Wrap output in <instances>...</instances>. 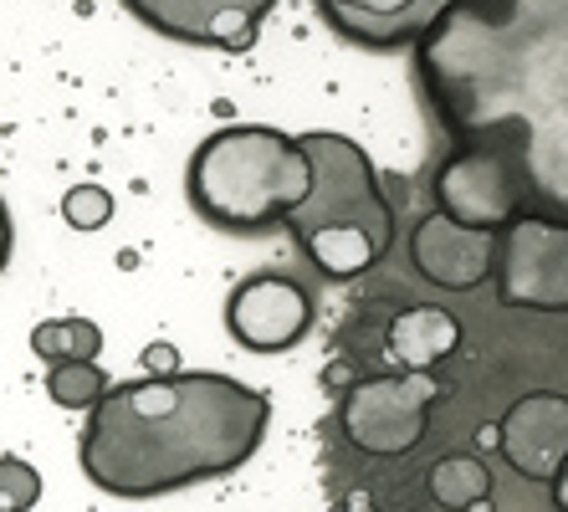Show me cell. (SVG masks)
Here are the masks:
<instances>
[{
	"label": "cell",
	"mask_w": 568,
	"mask_h": 512,
	"mask_svg": "<svg viewBox=\"0 0 568 512\" xmlns=\"http://www.w3.org/2000/svg\"><path fill=\"white\" fill-rule=\"evenodd\" d=\"M415 78L450 139L513 129L532 211L568 221V0H456L415 41Z\"/></svg>",
	"instance_id": "obj_1"
},
{
	"label": "cell",
	"mask_w": 568,
	"mask_h": 512,
	"mask_svg": "<svg viewBox=\"0 0 568 512\" xmlns=\"http://www.w3.org/2000/svg\"><path fill=\"white\" fill-rule=\"evenodd\" d=\"M47 394L62 410H93L108 394V374L98 359H62L47 369Z\"/></svg>",
	"instance_id": "obj_16"
},
{
	"label": "cell",
	"mask_w": 568,
	"mask_h": 512,
	"mask_svg": "<svg viewBox=\"0 0 568 512\" xmlns=\"http://www.w3.org/2000/svg\"><path fill=\"white\" fill-rule=\"evenodd\" d=\"M497 302L532 313H568V221L517 215L497 251Z\"/></svg>",
	"instance_id": "obj_7"
},
{
	"label": "cell",
	"mask_w": 568,
	"mask_h": 512,
	"mask_svg": "<svg viewBox=\"0 0 568 512\" xmlns=\"http://www.w3.org/2000/svg\"><path fill=\"white\" fill-rule=\"evenodd\" d=\"M430 190H436V211L481 231H507L517 215L532 211L528 164L513 129H481L471 139H456Z\"/></svg>",
	"instance_id": "obj_5"
},
{
	"label": "cell",
	"mask_w": 568,
	"mask_h": 512,
	"mask_svg": "<svg viewBox=\"0 0 568 512\" xmlns=\"http://www.w3.org/2000/svg\"><path fill=\"white\" fill-rule=\"evenodd\" d=\"M41 502V472L21 456H0V512H31Z\"/></svg>",
	"instance_id": "obj_17"
},
{
	"label": "cell",
	"mask_w": 568,
	"mask_h": 512,
	"mask_svg": "<svg viewBox=\"0 0 568 512\" xmlns=\"http://www.w3.org/2000/svg\"><path fill=\"white\" fill-rule=\"evenodd\" d=\"M456 349H462V323L446 308H410L389 329V354L399 359V369H436Z\"/></svg>",
	"instance_id": "obj_13"
},
{
	"label": "cell",
	"mask_w": 568,
	"mask_h": 512,
	"mask_svg": "<svg viewBox=\"0 0 568 512\" xmlns=\"http://www.w3.org/2000/svg\"><path fill=\"white\" fill-rule=\"evenodd\" d=\"M456 0H317L338 37L358 47H415Z\"/></svg>",
	"instance_id": "obj_12"
},
{
	"label": "cell",
	"mask_w": 568,
	"mask_h": 512,
	"mask_svg": "<svg viewBox=\"0 0 568 512\" xmlns=\"http://www.w3.org/2000/svg\"><path fill=\"white\" fill-rule=\"evenodd\" d=\"M497 451L528 482L554 486L568 466V394L532 390L497 415Z\"/></svg>",
	"instance_id": "obj_11"
},
{
	"label": "cell",
	"mask_w": 568,
	"mask_h": 512,
	"mask_svg": "<svg viewBox=\"0 0 568 512\" xmlns=\"http://www.w3.org/2000/svg\"><path fill=\"white\" fill-rule=\"evenodd\" d=\"M190 205L221 231L262 237L272 225H287L313 190V154L303 139H292L266 123H236L211 133L190 154L185 170Z\"/></svg>",
	"instance_id": "obj_4"
},
{
	"label": "cell",
	"mask_w": 568,
	"mask_h": 512,
	"mask_svg": "<svg viewBox=\"0 0 568 512\" xmlns=\"http://www.w3.org/2000/svg\"><path fill=\"white\" fill-rule=\"evenodd\" d=\"M225 329L252 354H287L313 329V292L292 277L256 272L225 298Z\"/></svg>",
	"instance_id": "obj_8"
},
{
	"label": "cell",
	"mask_w": 568,
	"mask_h": 512,
	"mask_svg": "<svg viewBox=\"0 0 568 512\" xmlns=\"http://www.w3.org/2000/svg\"><path fill=\"white\" fill-rule=\"evenodd\" d=\"M11 211H6V200H0V272H6V262H11Z\"/></svg>",
	"instance_id": "obj_20"
},
{
	"label": "cell",
	"mask_w": 568,
	"mask_h": 512,
	"mask_svg": "<svg viewBox=\"0 0 568 512\" xmlns=\"http://www.w3.org/2000/svg\"><path fill=\"white\" fill-rule=\"evenodd\" d=\"M272 400L236 374H144L108 384L82 425V472L113 498H159L236 472L256 456Z\"/></svg>",
	"instance_id": "obj_2"
},
{
	"label": "cell",
	"mask_w": 568,
	"mask_h": 512,
	"mask_svg": "<svg viewBox=\"0 0 568 512\" xmlns=\"http://www.w3.org/2000/svg\"><path fill=\"white\" fill-rule=\"evenodd\" d=\"M31 354L47 359V364H62V359H98L103 354V329L93 318H47L31 329Z\"/></svg>",
	"instance_id": "obj_15"
},
{
	"label": "cell",
	"mask_w": 568,
	"mask_h": 512,
	"mask_svg": "<svg viewBox=\"0 0 568 512\" xmlns=\"http://www.w3.org/2000/svg\"><path fill=\"white\" fill-rule=\"evenodd\" d=\"M297 139L313 154V190L287 215V231L323 277L333 282L364 277L395 241V211L369 149L333 129H313Z\"/></svg>",
	"instance_id": "obj_3"
},
{
	"label": "cell",
	"mask_w": 568,
	"mask_h": 512,
	"mask_svg": "<svg viewBox=\"0 0 568 512\" xmlns=\"http://www.w3.org/2000/svg\"><path fill=\"white\" fill-rule=\"evenodd\" d=\"M139 359H144L149 374H180V354H174L170 343H149Z\"/></svg>",
	"instance_id": "obj_19"
},
{
	"label": "cell",
	"mask_w": 568,
	"mask_h": 512,
	"mask_svg": "<svg viewBox=\"0 0 568 512\" xmlns=\"http://www.w3.org/2000/svg\"><path fill=\"white\" fill-rule=\"evenodd\" d=\"M123 6L144 27L215 52H246L262 37V21L277 11V0H123Z\"/></svg>",
	"instance_id": "obj_9"
},
{
	"label": "cell",
	"mask_w": 568,
	"mask_h": 512,
	"mask_svg": "<svg viewBox=\"0 0 568 512\" xmlns=\"http://www.w3.org/2000/svg\"><path fill=\"white\" fill-rule=\"evenodd\" d=\"M440 400L446 384L436 369H395L348 384L338 415H344V435L364 456H410L430 431Z\"/></svg>",
	"instance_id": "obj_6"
},
{
	"label": "cell",
	"mask_w": 568,
	"mask_h": 512,
	"mask_svg": "<svg viewBox=\"0 0 568 512\" xmlns=\"http://www.w3.org/2000/svg\"><path fill=\"white\" fill-rule=\"evenodd\" d=\"M497 251H503V231L462 225L446 211H430L410 237L415 272L440 292H476L481 282H491L497 277Z\"/></svg>",
	"instance_id": "obj_10"
},
{
	"label": "cell",
	"mask_w": 568,
	"mask_h": 512,
	"mask_svg": "<svg viewBox=\"0 0 568 512\" xmlns=\"http://www.w3.org/2000/svg\"><path fill=\"white\" fill-rule=\"evenodd\" d=\"M548 492H554V508H558V512H568V466L558 472V482L548 486Z\"/></svg>",
	"instance_id": "obj_21"
},
{
	"label": "cell",
	"mask_w": 568,
	"mask_h": 512,
	"mask_svg": "<svg viewBox=\"0 0 568 512\" xmlns=\"http://www.w3.org/2000/svg\"><path fill=\"white\" fill-rule=\"evenodd\" d=\"M62 215L72 231H103L113 221V195H108L103 184H72L62 195Z\"/></svg>",
	"instance_id": "obj_18"
},
{
	"label": "cell",
	"mask_w": 568,
	"mask_h": 512,
	"mask_svg": "<svg viewBox=\"0 0 568 512\" xmlns=\"http://www.w3.org/2000/svg\"><path fill=\"white\" fill-rule=\"evenodd\" d=\"M430 498L450 512H487V498H491V472L487 461L471 456V451H456V456H440L425 476Z\"/></svg>",
	"instance_id": "obj_14"
}]
</instances>
